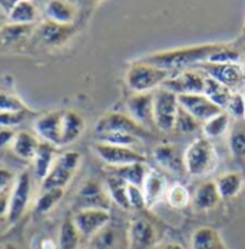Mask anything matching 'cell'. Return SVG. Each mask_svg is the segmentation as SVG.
Returning a JSON list of instances; mask_svg holds the SVG:
<instances>
[{
    "instance_id": "obj_51",
    "label": "cell",
    "mask_w": 245,
    "mask_h": 249,
    "mask_svg": "<svg viewBox=\"0 0 245 249\" xmlns=\"http://www.w3.org/2000/svg\"><path fill=\"white\" fill-rule=\"evenodd\" d=\"M82 1L89 3V4H95V3H98V1H100V0H82Z\"/></svg>"
},
{
    "instance_id": "obj_38",
    "label": "cell",
    "mask_w": 245,
    "mask_h": 249,
    "mask_svg": "<svg viewBox=\"0 0 245 249\" xmlns=\"http://www.w3.org/2000/svg\"><path fill=\"white\" fill-rule=\"evenodd\" d=\"M199 124L201 122H198L195 118L188 113L184 107L179 106L178 109V115H176V122H175V129L181 133H194L199 129Z\"/></svg>"
},
{
    "instance_id": "obj_13",
    "label": "cell",
    "mask_w": 245,
    "mask_h": 249,
    "mask_svg": "<svg viewBox=\"0 0 245 249\" xmlns=\"http://www.w3.org/2000/svg\"><path fill=\"white\" fill-rule=\"evenodd\" d=\"M179 106L184 107L188 113H191L198 122H207L215 115L222 112L211 99H208L204 93H187V95H176Z\"/></svg>"
},
{
    "instance_id": "obj_33",
    "label": "cell",
    "mask_w": 245,
    "mask_h": 249,
    "mask_svg": "<svg viewBox=\"0 0 245 249\" xmlns=\"http://www.w3.org/2000/svg\"><path fill=\"white\" fill-rule=\"evenodd\" d=\"M121 245V235L112 226H105L91 239V249H118Z\"/></svg>"
},
{
    "instance_id": "obj_55",
    "label": "cell",
    "mask_w": 245,
    "mask_h": 249,
    "mask_svg": "<svg viewBox=\"0 0 245 249\" xmlns=\"http://www.w3.org/2000/svg\"><path fill=\"white\" fill-rule=\"evenodd\" d=\"M0 19H1V18H0Z\"/></svg>"
},
{
    "instance_id": "obj_24",
    "label": "cell",
    "mask_w": 245,
    "mask_h": 249,
    "mask_svg": "<svg viewBox=\"0 0 245 249\" xmlns=\"http://www.w3.org/2000/svg\"><path fill=\"white\" fill-rule=\"evenodd\" d=\"M39 143H40V141L38 139L36 135H33L27 130H22L15 135V139L12 142V150L20 159L33 160L36 150L39 148Z\"/></svg>"
},
{
    "instance_id": "obj_54",
    "label": "cell",
    "mask_w": 245,
    "mask_h": 249,
    "mask_svg": "<svg viewBox=\"0 0 245 249\" xmlns=\"http://www.w3.org/2000/svg\"><path fill=\"white\" fill-rule=\"evenodd\" d=\"M29 1H32V0H29Z\"/></svg>"
},
{
    "instance_id": "obj_6",
    "label": "cell",
    "mask_w": 245,
    "mask_h": 249,
    "mask_svg": "<svg viewBox=\"0 0 245 249\" xmlns=\"http://www.w3.org/2000/svg\"><path fill=\"white\" fill-rule=\"evenodd\" d=\"M95 132L98 135L102 133H109V132H123V133H131L141 138H151L152 133L139 124L136 121H133L129 115H125L121 112H109L100 116L98 122L95 124Z\"/></svg>"
},
{
    "instance_id": "obj_23",
    "label": "cell",
    "mask_w": 245,
    "mask_h": 249,
    "mask_svg": "<svg viewBox=\"0 0 245 249\" xmlns=\"http://www.w3.org/2000/svg\"><path fill=\"white\" fill-rule=\"evenodd\" d=\"M56 149H57L56 146L40 141L39 148L33 158V168H35V175L38 179L43 180L50 172L53 162L56 159Z\"/></svg>"
},
{
    "instance_id": "obj_9",
    "label": "cell",
    "mask_w": 245,
    "mask_h": 249,
    "mask_svg": "<svg viewBox=\"0 0 245 249\" xmlns=\"http://www.w3.org/2000/svg\"><path fill=\"white\" fill-rule=\"evenodd\" d=\"M201 72L207 76L214 77L224 86L229 88L231 90L241 86L245 82V71L240 63H211L202 62L196 65Z\"/></svg>"
},
{
    "instance_id": "obj_47",
    "label": "cell",
    "mask_w": 245,
    "mask_h": 249,
    "mask_svg": "<svg viewBox=\"0 0 245 249\" xmlns=\"http://www.w3.org/2000/svg\"><path fill=\"white\" fill-rule=\"evenodd\" d=\"M10 192H3L0 194V218L7 215V209H9V199H10Z\"/></svg>"
},
{
    "instance_id": "obj_46",
    "label": "cell",
    "mask_w": 245,
    "mask_h": 249,
    "mask_svg": "<svg viewBox=\"0 0 245 249\" xmlns=\"http://www.w3.org/2000/svg\"><path fill=\"white\" fill-rule=\"evenodd\" d=\"M15 132L12 129H6V127H0V149L6 148L7 145H12L13 139H15Z\"/></svg>"
},
{
    "instance_id": "obj_3",
    "label": "cell",
    "mask_w": 245,
    "mask_h": 249,
    "mask_svg": "<svg viewBox=\"0 0 245 249\" xmlns=\"http://www.w3.org/2000/svg\"><path fill=\"white\" fill-rule=\"evenodd\" d=\"M218 155L215 146L208 138H198L185 149L187 174L191 176H207L215 171Z\"/></svg>"
},
{
    "instance_id": "obj_45",
    "label": "cell",
    "mask_w": 245,
    "mask_h": 249,
    "mask_svg": "<svg viewBox=\"0 0 245 249\" xmlns=\"http://www.w3.org/2000/svg\"><path fill=\"white\" fill-rule=\"evenodd\" d=\"M16 178L18 176H15L12 171H9L6 168H0V194L12 191Z\"/></svg>"
},
{
    "instance_id": "obj_50",
    "label": "cell",
    "mask_w": 245,
    "mask_h": 249,
    "mask_svg": "<svg viewBox=\"0 0 245 249\" xmlns=\"http://www.w3.org/2000/svg\"><path fill=\"white\" fill-rule=\"evenodd\" d=\"M156 249H185L181 244H178V242H168V244H164V245H161V247H158Z\"/></svg>"
},
{
    "instance_id": "obj_21",
    "label": "cell",
    "mask_w": 245,
    "mask_h": 249,
    "mask_svg": "<svg viewBox=\"0 0 245 249\" xmlns=\"http://www.w3.org/2000/svg\"><path fill=\"white\" fill-rule=\"evenodd\" d=\"M48 20L60 25H74L77 18V9L69 0H49L45 6Z\"/></svg>"
},
{
    "instance_id": "obj_11",
    "label": "cell",
    "mask_w": 245,
    "mask_h": 249,
    "mask_svg": "<svg viewBox=\"0 0 245 249\" xmlns=\"http://www.w3.org/2000/svg\"><path fill=\"white\" fill-rule=\"evenodd\" d=\"M111 196L108 189L95 179H88L76 195L79 209H106L111 208Z\"/></svg>"
},
{
    "instance_id": "obj_12",
    "label": "cell",
    "mask_w": 245,
    "mask_h": 249,
    "mask_svg": "<svg viewBox=\"0 0 245 249\" xmlns=\"http://www.w3.org/2000/svg\"><path fill=\"white\" fill-rule=\"evenodd\" d=\"M158 232L155 225L144 216H136L129 222L128 247L129 249H149L156 245Z\"/></svg>"
},
{
    "instance_id": "obj_17",
    "label": "cell",
    "mask_w": 245,
    "mask_h": 249,
    "mask_svg": "<svg viewBox=\"0 0 245 249\" xmlns=\"http://www.w3.org/2000/svg\"><path fill=\"white\" fill-rule=\"evenodd\" d=\"M155 160L168 172L175 175L187 174L185 166V150H181L179 146L172 143H161L153 150Z\"/></svg>"
},
{
    "instance_id": "obj_15",
    "label": "cell",
    "mask_w": 245,
    "mask_h": 249,
    "mask_svg": "<svg viewBox=\"0 0 245 249\" xmlns=\"http://www.w3.org/2000/svg\"><path fill=\"white\" fill-rule=\"evenodd\" d=\"M207 75L201 71H184L179 75L170 77L162 88L173 92L175 95L204 93Z\"/></svg>"
},
{
    "instance_id": "obj_42",
    "label": "cell",
    "mask_w": 245,
    "mask_h": 249,
    "mask_svg": "<svg viewBox=\"0 0 245 249\" xmlns=\"http://www.w3.org/2000/svg\"><path fill=\"white\" fill-rule=\"evenodd\" d=\"M224 110L231 118H234V119H243V118H245V102L244 96H243V92L232 93L231 99H229L226 107Z\"/></svg>"
},
{
    "instance_id": "obj_18",
    "label": "cell",
    "mask_w": 245,
    "mask_h": 249,
    "mask_svg": "<svg viewBox=\"0 0 245 249\" xmlns=\"http://www.w3.org/2000/svg\"><path fill=\"white\" fill-rule=\"evenodd\" d=\"M75 33V25H60L46 20L35 27L33 35L45 46H60L66 43Z\"/></svg>"
},
{
    "instance_id": "obj_2",
    "label": "cell",
    "mask_w": 245,
    "mask_h": 249,
    "mask_svg": "<svg viewBox=\"0 0 245 249\" xmlns=\"http://www.w3.org/2000/svg\"><path fill=\"white\" fill-rule=\"evenodd\" d=\"M171 71L145 63L142 60L133 62L126 72V85L133 93L153 92L171 77Z\"/></svg>"
},
{
    "instance_id": "obj_41",
    "label": "cell",
    "mask_w": 245,
    "mask_h": 249,
    "mask_svg": "<svg viewBox=\"0 0 245 249\" xmlns=\"http://www.w3.org/2000/svg\"><path fill=\"white\" fill-rule=\"evenodd\" d=\"M241 53L238 50L231 49L225 45H222L215 53L211 54L208 62L211 63H240Z\"/></svg>"
},
{
    "instance_id": "obj_44",
    "label": "cell",
    "mask_w": 245,
    "mask_h": 249,
    "mask_svg": "<svg viewBox=\"0 0 245 249\" xmlns=\"http://www.w3.org/2000/svg\"><path fill=\"white\" fill-rule=\"evenodd\" d=\"M128 200H129V206L133 211H144L147 209V203H145V196L142 192V188L135 186V185H128Z\"/></svg>"
},
{
    "instance_id": "obj_31",
    "label": "cell",
    "mask_w": 245,
    "mask_h": 249,
    "mask_svg": "<svg viewBox=\"0 0 245 249\" xmlns=\"http://www.w3.org/2000/svg\"><path fill=\"white\" fill-rule=\"evenodd\" d=\"M10 23H20V25H35L38 19V9L29 0H20L13 10L9 13Z\"/></svg>"
},
{
    "instance_id": "obj_52",
    "label": "cell",
    "mask_w": 245,
    "mask_h": 249,
    "mask_svg": "<svg viewBox=\"0 0 245 249\" xmlns=\"http://www.w3.org/2000/svg\"><path fill=\"white\" fill-rule=\"evenodd\" d=\"M3 26H4V22H3V20L0 19V30H1V27H3Z\"/></svg>"
},
{
    "instance_id": "obj_30",
    "label": "cell",
    "mask_w": 245,
    "mask_h": 249,
    "mask_svg": "<svg viewBox=\"0 0 245 249\" xmlns=\"http://www.w3.org/2000/svg\"><path fill=\"white\" fill-rule=\"evenodd\" d=\"M113 174L123 179L128 185H135V186L142 188L145 178L149 174V169L144 162H138V163H131V165L115 168Z\"/></svg>"
},
{
    "instance_id": "obj_34",
    "label": "cell",
    "mask_w": 245,
    "mask_h": 249,
    "mask_svg": "<svg viewBox=\"0 0 245 249\" xmlns=\"http://www.w3.org/2000/svg\"><path fill=\"white\" fill-rule=\"evenodd\" d=\"M231 124V116L222 110L221 113L215 115L214 118H211L209 121H207L204 126H202V132H204V136L205 138H220L222 136Z\"/></svg>"
},
{
    "instance_id": "obj_4",
    "label": "cell",
    "mask_w": 245,
    "mask_h": 249,
    "mask_svg": "<svg viewBox=\"0 0 245 249\" xmlns=\"http://www.w3.org/2000/svg\"><path fill=\"white\" fill-rule=\"evenodd\" d=\"M79 165H80V153L79 152L66 150L60 155H57L50 172L42 180V191L65 189L71 183Z\"/></svg>"
},
{
    "instance_id": "obj_29",
    "label": "cell",
    "mask_w": 245,
    "mask_h": 249,
    "mask_svg": "<svg viewBox=\"0 0 245 249\" xmlns=\"http://www.w3.org/2000/svg\"><path fill=\"white\" fill-rule=\"evenodd\" d=\"M35 25H20V23H4L0 30V43L4 46L19 43L27 36L33 35Z\"/></svg>"
},
{
    "instance_id": "obj_5",
    "label": "cell",
    "mask_w": 245,
    "mask_h": 249,
    "mask_svg": "<svg viewBox=\"0 0 245 249\" xmlns=\"http://www.w3.org/2000/svg\"><path fill=\"white\" fill-rule=\"evenodd\" d=\"M179 109L178 96L164 88H159L155 92L153 99V122L155 126L164 132L175 129L176 115Z\"/></svg>"
},
{
    "instance_id": "obj_26",
    "label": "cell",
    "mask_w": 245,
    "mask_h": 249,
    "mask_svg": "<svg viewBox=\"0 0 245 249\" xmlns=\"http://www.w3.org/2000/svg\"><path fill=\"white\" fill-rule=\"evenodd\" d=\"M232 90L226 86H224L222 83H220L218 80H215L211 76L205 77V88H204V95L211 99L218 107H221L222 110L226 107L228 102L232 96Z\"/></svg>"
},
{
    "instance_id": "obj_25",
    "label": "cell",
    "mask_w": 245,
    "mask_h": 249,
    "mask_svg": "<svg viewBox=\"0 0 245 249\" xmlns=\"http://www.w3.org/2000/svg\"><path fill=\"white\" fill-rule=\"evenodd\" d=\"M194 205L201 211H209L214 209L221 202V195L217 188L215 180H208L204 182L196 188L195 195H194Z\"/></svg>"
},
{
    "instance_id": "obj_28",
    "label": "cell",
    "mask_w": 245,
    "mask_h": 249,
    "mask_svg": "<svg viewBox=\"0 0 245 249\" xmlns=\"http://www.w3.org/2000/svg\"><path fill=\"white\" fill-rule=\"evenodd\" d=\"M106 189L111 196V200L115 202L119 208L125 211H131L129 200H128V183L115 174L106 178Z\"/></svg>"
},
{
    "instance_id": "obj_32",
    "label": "cell",
    "mask_w": 245,
    "mask_h": 249,
    "mask_svg": "<svg viewBox=\"0 0 245 249\" xmlns=\"http://www.w3.org/2000/svg\"><path fill=\"white\" fill-rule=\"evenodd\" d=\"M80 241H82V236H80L77 228L75 226L72 218L65 219L60 225L59 236H57L59 249H77Z\"/></svg>"
},
{
    "instance_id": "obj_10",
    "label": "cell",
    "mask_w": 245,
    "mask_h": 249,
    "mask_svg": "<svg viewBox=\"0 0 245 249\" xmlns=\"http://www.w3.org/2000/svg\"><path fill=\"white\" fill-rule=\"evenodd\" d=\"M82 239H92L99 231L111 222V212L106 209H79L72 216Z\"/></svg>"
},
{
    "instance_id": "obj_36",
    "label": "cell",
    "mask_w": 245,
    "mask_h": 249,
    "mask_svg": "<svg viewBox=\"0 0 245 249\" xmlns=\"http://www.w3.org/2000/svg\"><path fill=\"white\" fill-rule=\"evenodd\" d=\"M167 202L173 209H184L191 202V194L182 183H175L167 192Z\"/></svg>"
},
{
    "instance_id": "obj_37",
    "label": "cell",
    "mask_w": 245,
    "mask_h": 249,
    "mask_svg": "<svg viewBox=\"0 0 245 249\" xmlns=\"http://www.w3.org/2000/svg\"><path fill=\"white\" fill-rule=\"evenodd\" d=\"M98 142L116 145V146H126V148H133L141 143L138 136L123 132H109V133L98 135Z\"/></svg>"
},
{
    "instance_id": "obj_53",
    "label": "cell",
    "mask_w": 245,
    "mask_h": 249,
    "mask_svg": "<svg viewBox=\"0 0 245 249\" xmlns=\"http://www.w3.org/2000/svg\"><path fill=\"white\" fill-rule=\"evenodd\" d=\"M243 96H244V102H245V89L243 90Z\"/></svg>"
},
{
    "instance_id": "obj_1",
    "label": "cell",
    "mask_w": 245,
    "mask_h": 249,
    "mask_svg": "<svg viewBox=\"0 0 245 249\" xmlns=\"http://www.w3.org/2000/svg\"><path fill=\"white\" fill-rule=\"evenodd\" d=\"M221 46L222 45L220 43H212V45L209 43V45H201V46L158 52V53L149 54L147 57H142L141 60L172 72L176 69H185L188 66H196L202 62H208L211 54L215 53Z\"/></svg>"
},
{
    "instance_id": "obj_39",
    "label": "cell",
    "mask_w": 245,
    "mask_h": 249,
    "mask_svg": "<svg viewBox=\"0 0 245 249\" xmlns=\"http://www.w3.org/2000/svg\"><path fill=\"white\" fill-rule=\"evenodd\" d=\"M228 145H229L231 155L238 162H245V130H243V129H235L229 135Z\"/></svg>"
},
{
    "instance_id": "obj_16",
    "label": "cell",
    "mask_w": 245,
    "mask_h": 249,
    "mask_svg": "<svg viewBox=\"0 0 245 249\" xmlns=\"http://www.w3.org/2000/svg\"><path fill=\"white\" fill-rule=\"evenodd\" d=\"M153 99L155 92L133 93L126 100L128 115L144 127L153 126Z\"/></svg>"
},
{
    "instance_id": "obj_48",
    "label": "cell",
    "mask_w": 245,
    "mask_h": 249,
    "mask_svg": "<svg viewBox=\"0 0 245 249\" xmlns=\"http://www.w3.org/2000/svg\"><path fill=\"white\" fill-rule=\"evenodd\" d=\"M20 0H0V9L4 15L9 16V13L13 10V7L19 3Z\"/></svg>"
},
{
    "instance_id": "obj_40",
    "label": "cell",
    "mask_w": 245,
    "mask_h": 249,
    "mask_svg": "<svg viewBox=\"0 0 245 249\" xmlns=\"http://www.w3.org/2000/svg\"><path fill=\"white\" fill-rule=\"evenodd\" d=\"M0 112H30L23 100L16 95L0 92Z\"/></svg>"
},
{
    "instance_id": "obj_43",
    "label": "cell",
    "mask_w": 245,
    "mask_h": 249,
    "mask_svg": "<svg viewBox=\"0 0 245 249\" xmlns=\"http://www.w3.org/2000/svg\"><path fill=\"white\" fill-rule=\"evenodd\" d=\"M30 112H0V127L12 129L22 124Z\"/></svg>"
},
{
    "instance_id": "obj_22",
    "label": "cell",
    "mask_w": 245,
    "mask_h": 249,
    "mask_svg": "<svg viewBox=\"0 0 245 249\" xmlns=\"http://www.w3.org/2000/svg\"><path fill=\"white\" fill-rule=\"evenodd\" d=\"M192 249H228L221 238L220 232L211 226L198 228L191 236Z\"/></svg>"
},
{
    "instance_id": "obj_7",
    "label": "cell",
    "mask_w": 245,
    "mask_h": 249,
    "mask_svg": "<svg viewBox=\"0 0 245 249\" xmlns=\"http://www.w3.org/2000/svg\"><path fill=\"white\" fill-rule=\"evenodd\" d=\"M94 152L98 155L100 160H103L106 165L113 168L138 163V162H144V163L147 162L145 155H142L141 152L135 150L133 148H126V146H116L103 142H96L94 145Z\"/></svg>"
},
{
    "instance_id": "obj_19",
    "label": "cell",
    "mask_w": 245,
    "mask_h": 249,
    "mask_svg": "<svg viewBox=\"0 0 245 249\" xmlns=\"http://www.w3.org/2000/svg\"><path fill=\"white\" fill-rule=\"evenodd\" d=\"M85 127H86V122L80 113H77L76 110H63L60 148L69 146L76 142L82 136Z\"/></svg>"
},
{
    "instance_id": "obj_20",
    "label": "cell",
    "mask_w": 245,
    "mask_h": 249,
    "mask_svg": "<svg viewBox=\"0 0 245 249\" xmlns=\"http://www.w3.org/2000/svg\"><path fill=\"white\" fill-rule=\"evenodd\" d=\"M142 192L145 196L147 209L153 208L158 202L164 199L168 192L167 179L156 171H149V174L145 178V182L142 185Z\"/></svg>"
},
{
    "instance_id": "obj_14",
    "label": "cell",
    "mask_w": 245,
    "mask_h": 249,
    "mask_svg": "<svg viewBox=\"0 0 245 249\" xmlns=\"http://www.w3.org/2000/svg\"><path fill=\"white\" fill-rule=\"evenodd\" d=\"M62 118H63V110H52L35 119L33 129L36 135L40 138V141L48 142L56 148H60Z\"/></svg>"
},
{
    "instance_id": "obj_49",
    "label": "cell",
    "mask_w": 245,
    "mask_h": 249,
    "mask_svg": "<svg viewBox=\"0 0 245 249\" xmlns=\"http://www.w3.org/2000/svg\"><path fill=\"white\" fill-rule=\"evenodd\" d=\"M39 249H59L57 241L52 239V238H42L39 241Z\"/></svg>"
},
{
    "instance_id": "obj_8",
    "label": "cell",
    "mask_w": 245,
    "mask_h": 249,
    "mask_svg": "<svg viewBox=\"0 0 245 249\" xmlns=\"http://www.w3.org/2000/svg\"><path fill=\"white\" fill-rule=\"evenodd\" d=\"M32 194V176L29 172L19 175L15 180V185L10 192L7 219L10 224H16L23 215L30 202Z\"/></svg>"
},
{
    "instance_id": "obj_27",
    "label": "cell",
    "mask_w": 245,
    "mask_h": 249,
    "mask_svg": "<svg viewBox=\"0 0 245 249\" xmlns=\"http://www.w3.org/2000/svg\"><path fill=\"white\" fill-rule=\"evenodd\" d=\"M215 183H217L221 199H231L241 192L244 179H243V175L237 174V172H228V174L221 175L215 180Z\"/></svg>"
},
{
    "instance_id": "obj_35",
    "label": "cell",
    "mask_w": 245,
    "mask_h": 249,
    "mask_svg": "<svg viewBox=\"0 0 245 249\" xmlns=\"http://www.w3.org/2000/svg\"><path fill=\"white\" fill-rule=\"evenodd\" d=\"M65 195V189H46L42 191L35 203V211L39 215H46L62 200Z\"/></svg>"
}]
</instances>
